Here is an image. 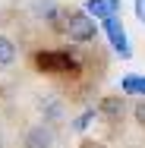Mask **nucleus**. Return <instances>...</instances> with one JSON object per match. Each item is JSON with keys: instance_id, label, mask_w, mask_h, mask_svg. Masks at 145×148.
<instances>
[{"instance_id": "nucleus-1", "label": "nucleus", "mask_w": 145, "mask_h": 148, "mask_svg": "<svg viewBox=\"0 0 145 148\" xmlns=\"http://www.w3.org/2000/svg\"><path fill=\"white\" fill-rule=\"evenodd\" d=\"M63 32L69 35V41H91L95 38V22H91V16H85V13H69Z\"/></svg>"}, {"instance_id": "nucleus-2", "label": "nucleus", "mask_w": 145, "mask_h": 148, "mask_svg": "<svg viewBox=\"0 0 145 148\" xmlns=\"http://www.w3.org/2000/svg\"><path fill=\"white\" fill-rule=\"evenodd\" d=\"M104 29H107V38H111V44H114V51L120 57H129V41H126V32L120 25V19L111 16V19H104Z\"/></svg>"}, {"instance_id": "nucleus-3", "label": "nucleus", "mask_w": 145, "mask_h": 148, "mask_svg": "<svg viewBox=\"0 0 145 148\" xmlns=\"http://www.w3.org/2000/svg\"><path fill=\"white\" fill-rule=\"evenodd\" d=\"M120 13V0H88L85 3V16H95V19H111Z\"/></svg>"}, {"instance_id": "nucleus-4", "label": "nucleus", "mask_w": 145, "mask_h": 148, "mask_svg": "<svg viewBox=\"0 0 145 148\" xmlns=\"http://www.w3.org/2000/svg\"><path fill=\"white\" fill-rule=\"evenodd\" d=\"M38 66L47 69V73H66V69H73L76 63L66 57V54H41V57H38Z\"/></svg>"}, {"instance_id": "nucleus-5", "label": "nucleus", "mask_w": 145, "mask_h": 148, "mask_svg": "<svg viewBox=\"0 0 145 148\" xmlns=\"http://www.w3.org/2000/svg\"><path fill=\"white\" fill-rule=\"evenodd\" d=\"M120 88H123V95H139V98H145V76H126L120 82Z\"/></svg>"}, {"instance_id": "nucleus-6", "label": "nucleus", "mask_w": 145, "mask_h": 148, "mask_svg": "<svg viewBox=\"0 0 145 148\" xmlns=\"http://www.w3.org/2000/svg\"><path fill=\"white\" fill-rule=\"evenodd\" d=\"M13 60H16V44L0 35V66H10Z\"/></svg>"}, {"instance_id": "nucleus-7", "label": "nucleus", "mask_w": 145, "mask_h": 148, "mask_svg": "<svg viewBox=\"0 0 145 148\" xmlns=\"http://www.w3.org/2000/svg\"><path fill=\"white\" fill-rule=\"evenodd\" d=\"M136 120L145 126V98H139V104H136Z\"/></svg>"}, {"instance_id": "nucleus-8", "label": "nucleus", "mask_w": 145, "mask_h": 148, "mask_svg": "<svg viewBox=\"0 0 145 148\" xmlns=\"http://www.w3.org/2000/svg\"><path fill=\"white\" fill-rule=\"evenodd\" d=\"M91 117H95V114H91V110H88V114H82V117L76 120V129H85L88 123H91Z\"/></svg>"}, {"instance_id": "nucleus-9", "label": "nucleus", "mask_w": 145, "mask_h": 148, "mask_svg": "<svg viewBox=\"0 0 145 148\" xmlns=\"http://www.w3.org/2000/svg\"><path fill=\"white\" fill-rule=\"evenodd\" d=\"M136 16L145 22V0H136Z\"/></svg>"}]
</instances>
